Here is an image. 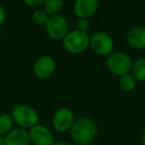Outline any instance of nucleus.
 I'll return each instance as SVG.
<instances>
[{
    "label": "nucleus",
    "instance_id": "2eb2a0df",
    "mask_svg": "<svg viewBox=\"0 0 145 145\" xmlns=\"http://www.w3.org/2000/svg\"><path fill=\"white\" fill-rule=\"evenodd\" d=\"M44 11L48 16L57 15L62 10L64 5V0H45Z\"/></svg>",
    "mask_w": 145,
    "mask_h": 145
},
{
    "label": "nucleus",
    "instance_id": "dca6fc26",
    "mask_svg": "<svg viewBox=\"0 0 145 145\" xmlns=\"http://www.w3.org/2000/svg\"><path fill=\"white\" fill-rule=\"evenodd\" d=\"M136 83H137V81L135 80V78H134V77L132 76V74H130V73L120 76L119 80H118L119 87L125 92L133 91L136 87Z\"/></svg>",
    "mask_w": 145,
    "mask_h": 145
},
{
    "label": "nucleus",
    "instance_id": "6ab92c4d",
    "mask_svg": "<svg viewBox=\"0 0 145 145\" xmlns=\"http://www.w3.org/2000/svg\"><path fill=\"white\" fill-rule=\"evenodd\" d=\"M25 2V4H27L28 6H32V7H36L41 4H44L45 0H23Z\"/></svg>",
    "mask_w": 145,
    "mask_h": 145
},
{
    "label": "nucleus",
    "instance_id": "f3484780",
    "mask_svg": "<svg viewBox=\"0 0 145 145\" xmlns=\"http://www.w3.org/2000/svg\"><path fill=\"white\" fill-rule=\"evenodd\" d=\"M32 18H33V21L37 25H46L47 21L49 19V16L47 15V13L45 11L37 10V11L34 12Z\"/></svg>",
    "mask_w": 145,
    "mask_h": 145
},
{
    "label": "nucleus",
    "instance_id": "a211bd4d",
    "mask_svg": "<svg viewBox=\"0 0 145 145\" xmlns=\"http://www.w3.org/2000/svg\"><path fill=\"white\" fill-rule=\"evenodd\" d=\"M91 25L87 19H79L77 22V30L83 31V32H87L89 29Z\"/></svg>",
    "mask_w": 145,
    "mask_h": 145
},
{
    "label": "nucleus",
    "instance_id": "aec40b11",
    "mask_svg": "<svg viewBox=\"0 0 145 145\" xmlns=\"http://www.w3.org/2000/svg\"><path fill=\"white\" fill-rule=\"evenodd\" d=\"M5 19H6V12H5V9H4L3 6L0 4V26L5 22Z\"/></svg>",
    "mask_w": 145,
    "mask_h": 145
},
{
    "label": "nucleus",
    "instance_id": "1a4fd4ad",
    "mask_svg": "<svg viewBox=\"0 0 145 145\" xmlns=\"http://www.w3.org/2000/svg\"><path fill=\"white\" fill-rule=\"evenodd\" d=\"M56 71V61L51 56H41L34 63V73L40 79H48Z\"/></svg>",
    "mask_w": 145,
    "mask_h": 145
},
{
    "label": "nucleus",
    "instance_id": "423d86ee",
    "mask_svg": "<svg viewBox=\"0 0 145 145\" xmlns=\"http://www.w3.org/2000/svg\"><path fill=\"white\" fill-rule=\"evenodd\" d=\"M89 46L99 56H109L112 54L114 42L111 37L105 32H97L89 39Z\"/></svg>",
    "mask_w": 145,
    "mask_h": 145
},
{
    "label": "nucleus",
    "instance_id": "393cba45",
    "mask_svg": "<svg viewBox=\"0 0 145 145\" xmlns=\"http://www.w3.org/2000/svg\"><path fill=\"white\" fill-rule=\"evenodd\" d=\"M123 1H128V0H123Z\"/></svg>",
    "mask_w": 145,
    "mask_h": 145
},
{
    "label": "nucleus",
    "instance_id": "f03ea898",
    "mask_svg": "<svg viewBox=\"0 0 145 145\" xmlns=\"http://www.w3.org/2000/svg\"><path fill=\"white\" fill-rule=\"evenodd\" d=\"M11 115L15 124L18 127L29 130L39 123L40 116L33 107L26 104H16L12 107Z\"/></svg>",
    "mask_w": 145,
    "mask_h": 145
},
{
    "label": "nucleus",
    "instance_id": "f257e3e1",
    "mask_svg": "<svg viewBox=\"0 0 145 145\" xmlns=\"http://www.w3.org/2000/svg\"><path fill=\"white\" fill-rule=\"evenodd\" d=\"M69 133L71 139L75 143L89 145L97 137V122L89 116L75 118Z\"/></svg>",
    "mask_w": 145,
    "mask_h": 145
},
{
    "label": "nucleus",
    "instance_id": "39448f33",
    "mask_svg": "<svg viewBox=\"0 0 145 145\" xmlns=\"http://www.w3.org/2000/svg\"><path fill=\"white\" fill-rule=\"evenodd\" d=\"M75 120L73 111L69 108L63 107L56 110L52 116V127L57 132H68L72 128Z\"/></svg>",
    "mask_w": 145,
    "mask_h": 145
},
{
    "label": "nucleus",
    "instance_id": "4be33fe9",
    "mask_svg": "<svg viewBox=\"0 0 145 145\" xmlns=\"http://www.w3.org/2000/svg\"><path fill=\"white\" fill-rule=\"evenodd\" d=\"M0 145H4V136L0 135Z\"/></svg>",
    "mask_w": 145,
    "mask_h": 145
},
{
    "label": "nucleus",
    "instance_id": "412c9836",
    "mask_svg": "<svg viewBox=\"0 0 145 145\" xmlns=\"http://www.w3.org/2000/svg\"><path fill=\"white\" fill-rule=\"evenodd\" d=\"M54 145H71L68 141H65V140H58L54 143Z\"/></svg>",
    "mask_w": 145,
    "mask_h": 145
},
{
    "label": "nucleus",
    "instance_id": "7ed1b4c3",
    "mask_svg": "<svg viewBox=\"0 0 145 145\" xmlns=\"http://www.w3.org/2000/svg\"><path fill=\"white\" fill-rule=\"evenodd\" d=\"M91 37L87 32L79 30H73L69 32L63 39V46L65 50L73 54H79L85 52L89 46Z\"/></svg>",
    "mask_w": 145,
    "mask_h": 145
},
{
    "label": "nucleus",
    "instance_id": "6e6552de",
    "mask_svg": "<svg viewBox=\"0 0 145 145\" xmlns=\"http://www.w3.org/2000/svg\"><path fill=\"white\" fill-rule=\"evenodd\" d=\"M28 131L32 145H54L56 142L52 129L44 124H36Z\"/></svg>",
    "mask_w": 145,
    "mask_h": 145
},
{
    "label": "nucleus",
    "instance_id": "9d476101",
    "mask_svg": "<svg viewBox=\"0 0 145 145\" xmlns=\"http://www.w3.org/2000/svg\"><path fill=\"white\" fill-rule=\"evenodd\" d=\"M99 5V0H75L73 12L79 19H87L97 12Z\"/></svg>",
    "mask_w": 145,
    "mask_h": 145
},
{
    "label": "nucleus",
    "instance_id": "ddd939ff",
    "mask_svg": "<svg viewBox=\"0 0 145 145\" xmlns=\"http://www.w3.org/2000/svg\"><path fill=\"white\" fill-rule=\"evenodd\" d=\"M131 74L137 82L145 81V58H138L132 64Z\"/></svg>",
    "mask_w": 145,
    "mask_h": 145
},
{
    "label": "nucleus",
    "instance_id": "5701e85b",
    "mask_svg": "<svg viewBox=\"0 0 145 145\" xmlns=\"http://www.w3.org/2000/svg\"><path fill=\"white\" fill-rule=\"evenodd\" d=\"M141 140H142V142L145 144V130L143 131V133H142V136H141Z\"/></svg>",
    "mask_w": 145,
    "mask_h": 145
},
{
    "label": "nucleus",
    "instance_id": "20e7f679",
    "mask_svg": "<svg viewBox=\"0 0 145 145\" xmlns=\"http://www.w3.org/2000/svg\"><path fill=\"white\" fill-rule=\"evenodd\" d=\"M132 59L127 54L122 52H112L107 59V69L114 75L122 76L128 74L132 68Z\"/></svg>",
    "mask_w": 145,
    "mask_h": 145
},
{
    "label": "nucleus",
    "instance_id": "9b49d317",
    "mask_svg": "<svg viewBox=\"0 0 145 145\" xmlns=\"http://www.w3.org/2000/svg\"><path fill=\"white\" fill-rule=\"evenodd\" d=\"M4 145H31L29 131L23 128H14L4 136Z\"/></svg>",
    "mask_w": 145,
    "mask_h": 145
},
{
    "label": "nucleus",
    "instance_id": "4468645a",
    "mask_svg": "<svg viewBox=\"0 0 145 145\" xmlns=\"http://www.w3.org/2000/svg\"><path fill=\"white\" fill-rule=\"evenodd\" d=\"M14 124L15 122L10 114L0 115V135H7L10 131L14 129Z\"/></svg>",
    "mask_w": 145,
    "mask_h": 145
},
{
    "label": "nucleus",
    "instance_id": "b1692460",
    "mask_svg": "<svg viewBox=\"0 0 145 145\" xmlns=\"http://www.w3.org/2000/svg\"><path fill=\"white\" fill-rule=\"evenodd\" d=\"M73 145H85V144H79V143H75Z\"/></svg>",
    "mask_w": 145,
    "mask_h": 145
},
{
    "label": "nucleus",
    "instance_id": "0eeeda50",
    "mask_svg": "<svg viewBox=\"0 0 145 145\" xmlns=\"http://www.w3.org/2000/svg\"><path fill=\"white\" fill-rule=\"evenodd\" d=\"M46 32L53 40H63L69 33V24L64 16L57 15L49 16L46 23Z\"/></svg>",
    "mask_w": 145,
    "mask_h": 145
},
{
    "label": "nucleus",
    "instance_id": "f8f14e48",
    "mask_svg": "<svg viewBox=\"0 0 145 145\" xmlns=\"http://www.w3.org/2000/svg\"><path fill=\"white\" fill-rule=\"evenodd\" d=\"M126 42L130 48L134 50L145 48V27H134L128 31Z\"/></svg>",
    "mask_w": 145,
    "mask_h": 145
}]
</instances>
